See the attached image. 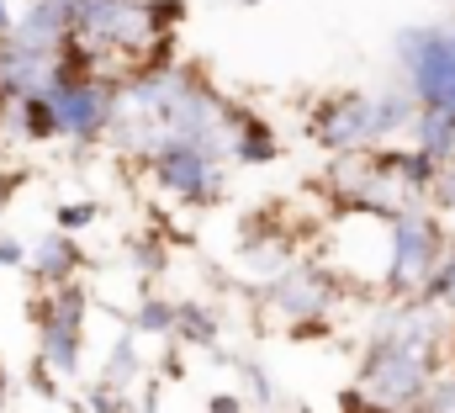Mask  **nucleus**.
Wrapping results in <instances>:
<instances>
[{"label": "nucleus", "instance_id": "1", "mask_svg": "<svg viewBox=\"0 0 455 413\" xmlns=\"http://www.w3.org/2000/svg\"><path fill=\"white\" fill-rule=\"evenodd\" d=\"M451 249V228L440 223L435 206H408L387 223V281L381 292L392 303H413L424 297V287L435 281L440 260Z\"/></svg>", "mask_w": 455, "mask_h": 413}, {"label": "nucleus", "instance_id": "2", "mask_svg": "<svg viewBox=\"0 0 455 413\" xmlns=\"http://www.w3.org/2000/svg\"><path fill=\"white\" fill-rule=\"evenodd\" d=\"M440 371H445V360H435V355H424V350H408V344H397V339L371 334V344H365V355H360L355 387L387 413H419Z\"/></svg>", "mask_w": 455, "mask_h": 413}, {"label": "nucleus", "instance_id": "3", "mask_svg": "<svg viewBox=\"0 0 455 413\" xmlns=\"http://www.w3.org/2000/svg\"><path fill=\"white\" fill-rule=\"evenodd\" d=\"M339 297H344V276L334 271V265H318V260H297L286 276L254 287V303L270 312L275 323H286V334L302 328V323L334 318Z\"/></svg>", "mask_w": 455, "mask_h": 413}, {"label": "nucleus", "instance_id": "4", "mask_svg": "<svg viewBox=\"0 0 455 413\" xmlns=\"http://www.w3.org/2000/svg\"><path fill=\"white\" fill-rule=\"evenodd\" d=\"M75 37L85 48H96L107 64H122L127 69L148 53L154 43V21H148V0H80L75 11Z\"/></svg>", "mask_w": 455, "mask_h": 413}, {"label": "nucleus", "instance_id": "5", "mask_svg": "<svg viewBox=\"0 0 455 413\" xmlns=\"http://www.w3.org/2000/svg\"><path fill=\"white\" fill-rule=\"evenodd\" d=\"M307 138L329 154H365V149H387L381 138V117H376V91H339L323 96L307 117Z\"/></svg>", "mask_w": 455, "mask_h": 413}, {"label": "nucleus", "instance_id": "6", "mask_svg": "<svg viewBox=\"0 0 455 413\" xmlns=\"http://www.w3.org/2000/svg\"><path fill=\"white\" fill-rule=\"evenodd\" d=\"M148 181H154V191L175 197L180 206H218L228 197V165L207 159L202 149H191L180 138H170L148 159Z\"/></svg>", "mask_w": 455, "mask_h": 413}, {"label": "nucleus", "instance_id": "7", "mask_svg": "<svg viewBox=\"0 0 455 413\" xmlns=\"http://www.w3.org/2000/svg\"><path fill=\"white\" fill-rule=\"evenodd\" d=\"M116 91L122 80L116 75H96V80H69V85H53V111H59V133L75 138V149H91L112 133L116 122Z\"/></svg>", "mask_w": 455, "mask_h": 413}, {"label": "nucleus", "instance_id": "8", "mask_svg": "<svg viewBox=\"0 0 455 413\" xmlns=\"http://www.w3.org/2000/svg\"><path fill=\"white\" fill-rule=\"evenodd\" d=\"M291 265H297L291 233L275 228L265 212H259V217H243V228H238V271H243V276H259V287H265V281L286 276Z\"/></svg>", "mask_w": 455, "mask_h": 413}, {"label": "nucleus", "instance_id": "9", "mask_svg": "<svg viewBox=\"0 0 455 413\" xmlns=\"http://www.w3.org/2000/svg\"><path fill=\"white\" fill-rule=\"evenodd\" d=\"M85 265H91V255L80 249V239H69V233H59V228L37 233L32 255H27V276H32L37 292H59L64 281H80Z\"/></svg>", "mask_w": 455, "mask_h": 413}, {"label": "nucleus", "instance_id": "10", "mask_svg": "<svg viewBox=\"0 0 455 413\" xmlns=\"http://www.w3.org/2000/svg\"><path fill=\"white\" fill-rule=\"evenodd\" d=\"M75 11H80V0H27V11L16 16L11 43H21V48H59V43L75 37Z\"/></svg>", "mask_w": 455, "mask_h": 413}, {"label": "nucleus", "instance_id": "11", "mask_svg": "<svg viewBox=\"0 0 455 413\" xmlns=\"http://www.w3.org/2000/svg\"><path fill=\"white\" fill-rule=\"evenodd\" d=\"M228 159H233V165H249V170L275 165V159H281V138H275V127H270L259 111L243 106V122H238V133H233V154H228Z\"/></svg>", "mask_w": 455, "mask_h": 413}, {"label": "nucleus", "instance_id": "12", "mask_svg": "<svg viewBox=\"0 0 455 413\" xmlns=\"http://www.w3.org/2000/svg\"><path fill=\"white\" fill-rule=\"evenodd\" d=\"M59 382L64 377H80V355H85V328H69V323H53V328H37V350H32Z\"/></svg>", "mask_w": 455, "mask_h": 413}, {"label": "nucleus", "instance_id": "13", "mask_svg": "<svg viewBox=\"0 0 455 413\" xmlns=\"http://www.w3.org/2000/svg\"><path fill=\"white\" fill-rule=\"evenodd\" d=\"M413 149L429 154L435 165H455V117L451 111H435V106H419L413 127H408Z\"/></svg>", "mask_w": 455, "mask_h": 413}, {"label": "nucleus", "instance_id": "14", "mask_svg": "<svg viewBox=\"0 0 455 413\" xmlns=\"http://www.w3.org/2000/svg\"><path fill=\"white\" fill-rule=\"evenodd\" d=\"M0 127H11L21 143H53V138H64V133H59L53 96H27V101H16V111H11Z\"/></svg>", "mask_w": 455, "mask_h": 413}, {"label": "nucleus", "instance_id": "15", "mask_svg": "<svg viewBox=\"0 0 455 413\" xmlns=\"http://www.w3.org/2000/svg\"><path fill=\"white\" fill-rule=\"evenodd\" d=\"M218 308L212 303H180L175 312V339L191 344V350H218Z\"/></svg>", "mask_w": 455, "mask_h": 413}, {"label": "nucleus", "instance_id": "16", "mask_svg": "<svg viewBox=\"0 0 455 413\" xmlns=\"http://www.w3.org/2000/svg\"><path fill=\"white\" fill-rule=\"evenodd\" d=\"M143 377V355H138V334L127 328V334H116V344L107 350V371H101V382H112L122 393H132V382Z\"/></svg>", "mask_w": 455, "mask_h": 413}, {"label": "nucleus", "instance_id": "17", "mask_svg": "<svg viewBox=\"0 0 455 413\" xmlns=\"http://www.w3.org/2000/svg\"><path fill=\"white\" fill-rule=\"evenodd\" d=\"M175 312H180V303L143 297L138 308L127 312V328H132V334H154V339H175Z\"/></svg>", "mask_w": 455, "mask_h": 413}, {"label": "nucleus", "instance_id": "18", "mask_svg": "<svg viewBox=\"0 0 455 413\" xmlns=\"http://www.w3.org/2000/svg\"><path fill=\"white\" fill-rule=\"evenodd\" d=\"M122 249H127L132 271H138V276H148V281L170 271V244H164V233H132Z\"/></svg>", "mask_w": 455, "mask_h": 413}, {"label": "nucleus", "instance_id": "19", "mask_svg": "<svg viewBox=\"0 0 455 413\" xmlns=\"http://www.w3.org/2000/svg\"><path fill=\"white\" fill-rule=\"evenodd\" d=\"M80 403H85V413H138V398H132V393H122V387H112V382H101V377L85 387V398H80Z\"/></svg>", "mask_w": 455, "mask_h": 413}, {"label": "nucleus", "instance_id": "20", "mask_svg": "<svg viewBox=\"0 0 455 413\" xmlns=\"http://www.w3.org/2000/svg\"><path fill=\"white\" fill-rule=\"evenodd\" d=\"M96 223H101V202H91V197H85V202H59L53 206V228L69 233V239L85 233V228H96Z\"/></svg>", "mask_w": 455, "mask_h": 413}, {"label": "nucleus", "instance_id": "21", "mask_svg": "<svg viewBox=\"0 0 455 413\" xmlns=\"http://www.w3.org/2000/svg\"><path fill=\"white\" fill-rule=\"evenodd\" d=\"M233 371L243 377V393H249V403H259V409H270V403H275V382L265 377V366H259V360H249V355H233Z\"/></svg>", "mask_w": 455, "mask_h": 413}, {"label": "nucleus", "instance_id": "22", "mask_svg": "<svg viewBox=\"0 0 455 413\" xmlns=\"http://www.w3.org/2000/svg\"><path fill=\"white\" fill-rule=\"evenodd\" d=\"M419 303H429V308H455V239H451V249H445V260H440V271H435V281L424 287Z\"/></svg>", "mask_w": 455, "mask_h": 413}, {"label": "nucleus", "instance_id": "23", "mask_svg": "<svg viewBox=\"0 0 455 413\" xmlns=\"http://www.w3.org/2000/svg\"><path fill=\"white\" fill-rule=\"evenodd\" d=\"M148 21L154 37H175V27L186 21V0H148Z\"/></svg>", "mask_w": 455, "mask_h": 413}, {"label": "nucleus", "instance_id": "24", "mask_svg": "<svg viewBox=\"0 0 455 413\" xmlns=\"http://www.w3.org/2000/svg\"><path fill=\"white\" fill-rule=\"evenodd\" d=\"M27 382H32V393H37V398H48V403H64V393H59V377H53V371H48L37 355H32V366H27Z\"/></svg>", "mask_w": 455, "mask_h": 413}, {"label": "nucleus", "instance_id": "25", "mask_svg": "<svg viewBox=\"0 0 455 413\" xmlns=\"http://www.w3.org/2000/svg\"><path fill=\"white\" fill-rule=\"evenodd\" d=\"M429 206H435L440 217H455V165L440 170V181H435V191H429Z\"/></svg>", "mask_w": 455, "mask_h": 413}, {"label": "nucleus", "instance_id": "26", "mask_svg": "<svg viewBox=\"0 0 455 413\" xmlns=\"http://www.w3.org/2000/svg\"><path fill=\"white\" fill-rule=\"evenodd\" d=\"M27 255H32V244H27V239L0 233V271H27Z\"/></svg>", "mask_w": 455, "mask_h": 413}, {"label": "nucleus", "instance_id": "27", "mask_svg": "<svg viewBox=\"0 0 455 413\" xmlns=\"http://www.w3.org/2000/svg\"><path fill=\"white\" fill-rule=\"evenodd\" d=\"M21 186H27V170H0V217H5V206L21 197Z\"/></svg>", "mask_w": 455, "mask_h": 413}, {"label": "nucleus", "instance_id": "28", "mask_svg": "<svg viewBox=\"0 0 455 413\" xmlns=\"http://www.w3.org/2000/svg\"><path fill=\"white\" fill-rule=\"evenodd\" d=\"M243 409H249V398H243V393H212L202 413H243Z\"/></svg>", "mask_w": 455, "mask_h": 413}, {"label": "nucleus", "instance_id": "29", "mask_svg": "<svg viewBox=\"0 0 455 413\" xmlns=\"http://www.w3.org/2000/svg\"><path fill=\"white\" fill-rule=\"evenodd\" d=\"M339 413H387V409H376L360 387H344V393H339Z\"/></svg>", "mask_w": 455, "mask_h": 413}, {"label": "nucleus", "instance_id": "30", "mask_svg": "<svg viewBox=\"0 0 455 413\" xmlns=\"http://www.w3.org/2000/svg\"><path fill=\"white\" fill-rule=\"evenodd\" d=\"M159 393H164V387H159V382H148V387L138 393V413H159Z\"/></svg>", "mask_w": 455, "mask_h": 413}, {"label": "nucleus", "instance_id": "31", "mask_svg": "<svg viewBox=\"0 0 455 413\" xmlns=\"http://www.w3.org/2000/svg\"><path fill=\"white\" fill-rule=\"evenodd\" d=\"M329 334V318H318V323H302V328H291V339H323Z\"/></svg>", "mask_w": 455, "mask_h": 413}, {"label": "nucleus", "instance_id": "32", "mask_svg": "<svg viewBox=\"0 0 455 413\" xmlns=\"http://www.w3.org/2000/svg\"><path fill=\"white\" fill-rule=\"evenodd\" d=\"M164 377H170V382H180V377H186V355H180V350H170V355H164Z\"/></svg>", "mask_w": 455, "mask_h": 413}, {"label": "nucleus", "instance_id": "33", "mask_svg": "<svg viewBox=\"0 0 455 413\" xmlns=\"http://www.w3.org/2000/svg\"><path fill=\"white\" fill-rule=\"evenodd\" d=\"M16 32V11H11V0H0V43Z\"/></svg>", "mask_w": 455, "mask_h": 413}, {"label": "nucleus", "instance_id": "34", "mask_svg": "<svg viewBox=\"0 0 455 413\" xmlns=\"http://www.w3.org/2000/svg\"><path fill=\"white\" fill-rule=\"evenodd\" d=\"M5 398H11V382H0V413H5Z\"/></svg>", "mask_w": 455, "mask_h": 413}, {"label": "nucleus", "instance_id": "35", "mask_svg": "<svg viewBox=\"0 0 455 413\" xmlns=\"http://www.w3.org/2000/svg\"><path fill=\"white\" fill-rule=\"evenodd\" d=\"M238 5H265V0H238Z\"/></svg>", "mask_w": 455, "mask_h": 413}, {"label": "nucleus", "instance_id": "36", "mask_svg": "<svg viewBox=\"0 0 455 413\" xmlns=\"http://www.w3.org/2000/svg\"><path fill=\"white\" fill-rule=\"evenodd\" d=\"M0 382H5V366H0Z\"/></svg>", "mask_w": 455, "mask_h": 413}]
</instances>
